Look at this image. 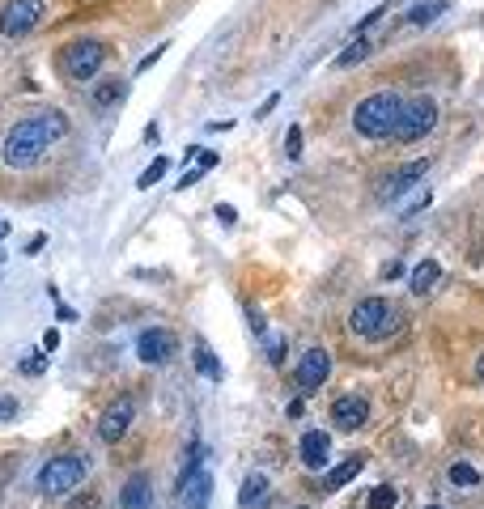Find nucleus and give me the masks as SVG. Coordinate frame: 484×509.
Wrapping results in <instances>:
<instances>
[{"instance_id":"obj_20","label":"nucleus","mask_w":484,"mask_h":509,"mask_svg":"<svg viewBox=\"0 0 484 509\" xmlns=\"http://www.w3.org/2000/svg\"><path fill=\"white\" fill-rule=\"evenodd\" d=\"M446 14V0H421L408 9V26H429V22H438Z\"/></svg>"},{"instance_id":"obj_4","label":"nucleus","mask_w":484,"mask_h":509,"mask_svg":"<svg viewBox=\"0 0 484 509\" xmlns=\"http://www.w3.org/2000/svg\"><path fill=\"white\" fill-rule=\"evenodd\" d=\"M395 327H400V315H395V306H391L387 297H361V302L348 310V331H353L357 340L378 344V340H387Z\"/></svg>"},{"instance_id":"obj_9","label":"nucleus","mask_w":484,"mask_h":509,"mask_svg":"<svg viewBox=\"0 0 484 509\" xmlns=\"http://www.w3.org/2000/svg\"><path fill=\"white\" fill-rule=\"evenodd\" d=\"M327 378H332V353H327V348H306L302 361H298V370H293V386H298L302 395H315Z\"/></svg>"},{"instance_id":"obj_14","label":"nucleus","mask_w":484,"mask_h":509,"mask_svg":"<svg viewBox=\"0 0 484 509\" xmlns=\"http://www.w3.org/2000/svg\"><path fill=\"white\" fill-rule=\"evenodd\" d=\"M425 170H429V162H425V157H421V162H408V165H400V170H395L391 179H383V183H378V200H383V204H387V200H400V195L408 192V187H416V183L425 179Z\"/></svg>"},{"instance_id":"obj_10","label":"nucleus","mask_w":484,"mask_h":509,"mask_svg":"<svg viewBox=\"0 0 484 509\" xmlns=\"http://www.w3.org/2000/svg\"><path fill=\"white\" fill-rule=\"evenodd\" d=\"M132 416H137V403H132V395H119V400H111V403H107V412L98 416V441H102V446L124 441V433L132 429Z\"/></svg>"},{"instance_id":"obj_37","label":"nucleus","mask_w":484,"mask_h":509,"mask_svg":"<svg viewBox=\"0 0 484 509\" xmlns=\"http://www.w3.org/2000/svg\"><path fill=\"white\" fill-rule=\"evenodd\" d=\"M476 378H480V382H484V353H480V357H476Z\"/></svg>"},{"instance_id":"obj_13","label":"nucleus","mask_w":484,"mask_h":509,"mask_svg":"<svg viewBox=\"0 0 484 509\" xmlns=\"http://www.w3.org/2000/svg\"><path fill=\"white\" fill-rule=\"evenodd\" d=\"M298 458H302L306 471H323L327 463H332V433H323V429L302 433V441H298Z\"/></svg>"},{"instance_id":"obj_28","label":"nucleus","mask_w":484,"mask_h":509,"mask_svg":"<svg viewBox=\"0 0 484 509\" xmlns=\"http://www.w3.org/2000/svg\"><path fill=\"white\" fill-rule=\"evenodd\" d=\"M43 370H47V357H26L22 361V373H26V378H39Z\"/></svg>"},{"instance_id":"obj_24","label":"nucleus","mask_w":484,"mask_h":509,"mask_svg":"<svg viewBox=\"0 0 484 509\" xmlns=\"http://www.w3.org/2000/svg\"><path fill=\"white\" fill-rule=\"evenodd\" d=\"M395 501H400V493H395L391 484H378V488H370V496H365V509H395Z\"/></svg>"},{"instance_id":"obj_21","label":"nucleus","mask_w":484,"mask_h":509,"mask_svg":"<svg viewBox=\"0 0 484 509\" xmlns=\"http://www.w3.org/2000/svg\"><path fill=\"white\" fill-rule=\"evenodd\" d=\"M124 90H128L124 81H98L94 94H90V102H94V107H111V102H119V98H124Z\"/></svg>"},{"instance_id":"obj_16","label":"nucleus","mask_w":484,"mask_h":509,"mask_svg":"<svg viewBox=\"0 0 484 509\" xmlns=\"http://www.w3.org/2000/svg\"><path fill=\"white\" fill-rule=\"evenodd\" d=\"M438 276H442V263L438 259H421L413 268V276H408V289H413V297H425L433 285H438Z\"/></svg>"},{"instance_id":"obj_38","label":"nucleus","mask_w":484,"mask_h":509,"mask_svg":"<svg viewBox=\"0 0 484 509\" xmlns=\"http://www.w3.org/2000/svg\"><path fill=\"white\" fill-rule=\"evenodd\" d=\"M0 238H9V221H0Z\"/></svg>"},{"instance_id":"obj_31","label":"nucleus","mask_w":484,"mask_h":509,"mask_svg":"<svg viewBox=\"0 0 484 509\" xmlns=\"http://www.w3.org/2000/svg\"><path fill=\"white\" fill-rule=\"evenodd\" d=\"M247 318H251V327H255V335H263V340H268V323H263V315L255 310V306H247Z\"/></svg>"},{"instance_id":"obj_27","label":"nucleus","mask_w":484,"mask_h":509,"mask_svg":"<svg viewBox=\"0 0 484 509\" xmlns=\"http://www.w3.org/2000/svg\"><path fill=\"white\" fill-rule=\"evenodd\" d=\"M263 344H268V361H272V365H285V353H289V340H280V335H268Z\"/></svg>"},{"instance_id":"obj_26","label":"nucleus","mask_w":484,"mask_h":509,"mask_svg":"<svg viewBox=\"0 0 484 509\" xmlns=\"http://www.w3.org/2000/svg\"><path fill=\"white\" fill-rule=\"evenodd\" d=\"M387 9H391V0H383L378 9H370V14H365V17L357 22V26H353V34H357V39H365V30H370L374 22H383V17H387Z\"/></svg>"},{"instance_id":"obj_36","label":"nucleus","mask_w":484,"mask_h":509,"mask_svg":"<svg viewBox=\"0 0 484 509\" xmlns=\"http://www.w3.org/2000/svg\"><path fill=\"white\" fill-rule=\"evenodd\" d=\"M43 242H47V234H34V238H30V247H26V255H39Z\"/></svg>"},{"instance_id":"obj_34","label":"nucleus","mask_w":484,"mask_h":509,"mask_svg":"<svg viewBox=\"0 0 484 509\" xmlns=\"http://www.w3.org/2000/svg\"><path fill=\"white\" fill-rule=\"evenodd\" d=\"M378 276H383V280H400V276H403V263H400V259L383 263V272H378Z\"/></svg>"},{"instance_id":"obj_23","label":"nucleus","mask_w":484,"mask_h":509,"mask_svg":"<svg viewBox=\"0 0 484 509\" xmlns=\"http://www.w3.org/2000/svg\"><path fill=\"white\" fill-rule=\"evenodd\" d=\"M370 55V39H357V42H348L345 52L336 55V69H353V64H361Z\"/></svg>"},{"instance_id":"obj_30","label":"nucleus","mask_w":484,"mask_h":509,"mask_svg":"<svg viewBox=\"0 0 484 509\" xmlns=\"http://www.w3.org/2000/svg\"><path fill=\"white\" fill-rule=\"evenodd\" d=\"M285 153H289V157H298V153H302V127H289V140H285Z\"/></svg>"},{"instance_id":"obj_32","label":"nucleus","mask_w":484,"mask_h":509,"mask_svg":"<svg viewBox=\"0 0 484 509\" xmlns=\"http://www.w3.org/2000/svg\"><path fill=\"white\" fill-rule=\"evenodd\" d=\"M39 344H43V353H56V348H60V331H56V327H47V331H43Z\"/></svg>"},{"instance_id":"obj_5","label":"nucleus","mask_w":484,"mask_h":509,"mask_svg":"<svg viewBox=\"0 0 484 509\" xmlns=\"http://www.w3.org/2000/svg\"><path fill=\"white\" fill-rule=\"evenodd\" d=\"M90 476V463L81 455H56L39 467V493L43 496H69L72 488H81Z\"/></svg>"},{"instance_id":"obj_6","label":"nucleus","mask_w":484,"mask_h":509,"mask_svg":"<svg viewBox=\"0 0 484 509\" xmlns=\"http://www.w3.org/2000/svg\"><path fill=\"white\" fill-rule=\"evenodd\" d=\"M208 496H213V471H208V450L195 441L187 463H183L179 476V501L183 509H208Z\"/></svg>"},{"instance_id":"obj_12","label":"nucleus","mask_w":484,"mask_h":509,"mask_svg":"<svg viewBox=\"0 0 484 509\" xmlns=\"http://www.w3.org/2000/svg\"><path fill=\"white\" fill-rule=\"evenodd\" d=\"M327 416H332V429L357 433V429L370 420V400H365V395H340V400L327 408Z\"/></svg>"},{"instance_id":"obj_25","label":"nucleus","mask_w":484,"mask_h":509,"mask_svg":"<svg viewBox=\"0 0 484 509\" xmlns=\"http://www.w3.org/2000/svg\"><path fill=\"white\" fill-rule=\"evenodd\" d=\"M166 170H170V162H166V157H153V162H149V170H145V174H140V179H137V187H140V192H149L153 183H162V174H166Z\"/></svg>"},{"instance_id":"obj_17","label":"nucleus","mask_w":484,"mask_h":509,"mask_svg":"<svg viewBox=\"0 0 484 509\" xmlns=\"http://www.w3.org/2000/svg\"><path fill=\"white\" fill-rule=\"evenodd\" d=\"M365 467V458H345V463H336L332 471H327V476H323V484H318V488H323V493H336V488H345V484H353L357 480V471Z\"/></svg>"},{"instance_id":"obj_15","label":"nucleus","mask_w":484,"mask_h":509,"mask_svg":"<svg viewBox=\"0 0 484 509\" xmlns=\"http://www.w3.org/2000/svg\"><path fill=\"white\" fill-rule=\"evenodd\" d=\"M119 509H153V480L145 471L128 476L124 488H119Z\"/></svg>"},{"instance_id":"obj_33","label":"nucleus","mask_w":484,"mask_h":509,"mask_svg":"<svg viewBox=\"0 0 484 509\" xmlns=\"http://www.w3.org/2000/svg\"><path fill=\"white\" fill-rule=\"evenodd\" d=\"M17 408H22V403H17L14 395H5V400H0V420H14Z\"/></svg>"},{"instance_id":"obj_8","label":"nucleus","mask_w":484,"mask_h":509,"mask_svg":"<svg viewBox=\"0 0 484 509\" xmlns=\"http://www.w3.org/2000/svg\"><path fill=\"white\" fill-rule=\"evenodd\" d=\"M47 17V0H9L0 9V34L5 39H26L39 30V22Z\"/></svg>"},{"instance_id":"obj_19","label":"nucleus","mask_w":484,"mask_h":509,"mask_svg":"<svg viewBox=\"0 0 484 509\" xmlns=\"http://www.w3.org/2000/svg\"><path fill=\"white\" fill-rule=\"evenodd\" d=\"M192 365H195V373H204V378H222V361L213 357V348L204 344V340H195V348H192Z\"/></svg>"},{"instance_id":"obj_1","label":"nucleus","mask_w":484,"mask_h":509,"mask_svg":"<svg viewBox=\"0 0 484 509\" xmlns=\"http://www.w3.org/2000/svg\"><path fill=\"white\" fill-rule=\"evenodd\" d=\"M69 132V119L60 110H47V115H26L17 119L9 132H5V145H0V162L9 170H26L52 149L60 137Z\"/></svg>"},{"instance_id":"obj_7","label":"nucleus","mask_w":484,"mask_h":509,"mask_svg":"<svg viewBox=\"0 0 484 509\" xmlns=\"http://www.w3.org/2000/svg\"><path fill=\"white\" fill-rule=\"evenodd\" d=\"M438 127V102L429 94H416V98H403V115L400 124H395V137L400 145H416V140H425L429 132Z\"/></svg>"},{"instance_id":"obj_18","label":"nucleus","mask_w":484,"mask_h":509,"mask_svg":"<svg viewBox=\"0 0 484 509\" xmlns=\"http://www.w3.org/2000/svg\"><path fill=\"white\" fill-rule=\"evenodd\" d=\"M263 496H268V476H260V471H255V476H247V480H242V488H238V505L255 509Z\"/></svg>"},{"instance_id":"obj_22","label":"nucleus","mask_w":484,"mask_h":509,"mask_svg":"<svg viewBox=\"0 0 484 509\" xmlns=\"http://www.w3.org/2000/svg\"><path fill=\"white\" fill-rule=\"evenodd\" d=\"M446 480L459 484V488H476V484H480V471L471 467V463H451V467H446Z\"/></svg>"},{"instance_id":"obj_2","label":"nucleus","mask_w":484,"mask_h":509,"mask_svg":"<svg viewBox=\"0 0 484 509\" xmlns=\"http://www.w3.org/2000/svg\"><path fill=\"white\" fill-rule=\"evenodd\" d=\"M403 115V98L395 90H378V94H365L353 110V132L365 140H387L395 137V124Z\"/></svg>"},{"instance_id":"obj_3","label":"nucleus","mask_w":484,"mask_h":509,"mask_svg":"<svg viewBox=\"0 0 484 509\" xmlns=\"http://www.w3.org/2000/svg\"><path fill=\"white\" fill-rule=\"evenodd\" d=\"M102 64H107V42H98V39H72L56 52L60 77L72 85L94 81L98 72H102Z\"/></svg>"},{"instance_id":"obj_11","label":"nucleus","mask_w":484,"mask_h":509,"mask_svg":"<svg viewBox=\"0 0 484 509\" xmlns=\"http://www.w3.org/2000/svg\"><path fill=\"white\" fill-rule=\"evenodd\" d=\"M175 353H179V335L170 327H145L137 335V357L145 365H166Z\"/></svg>"},{"instance_id":"obj_39","label":"nucleus","mask_w":484,"mask_h":509,"mask_svg":"<svg viewBox=\"0 0 484 509\" xmlns=\"http://www.w3.org/2000/svg\"><path fill=\"white\" fill-rule=\"evenodd\" d=\"M425 509H442V505H425Z\"/></svg>"},{"instance_id":"obj_35","label":"nucleus","mask_w":484,"mask_h":509,"mask_svg":"<svg viewBox=\"0 0 484 509\" xmlns=\"http://www.w3.org/2000/svg\"><path fill=\"white\" fill-rule=\"evenodd\" d=\"M94 505H98V496H94V493H85V496H77V501H72L69 509H94Z\"/></svg>"},{"instance_id":"obj_29","label":"nucleus","mask_w":484,"mask_h":509,"mask_svg":"<svg viewBox=\"0 0 484 509\" xmlns=\"http://www.w3.org/2000/svg\"><path fill=\"white\" fill-rule=\"evenodd\" d=\"M162 55H166V47H153V52H149V55H145V60H140V64H137V77H140V72H149L153 64L162 60Z\"/></svg>"}]
</instances>
